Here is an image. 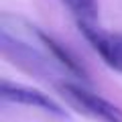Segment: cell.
Listing matches in <instances>:
<instances>
[{"mask_svg":"<svg viewBox=\"0 0 122 122\" xmlns=\"http://www.w3.org/2000/svg\"><path fill=\"white\" fill-rule=\"evenodd\" d=\"M69 10L77 16V22H96L98 18V0H63Z\"/></svg>","mask_w":122,"mask_h":122,"instance_id":"5b68a950","label":"cell"},{"mask_svg":"<svg viewBox=\"0 0 122 122\" xmlns=\"http://www.w3.org/2000/svg\"><path fill=\"white\" fill-rule=\"evenodd\" d=\"M81 35L87 43L94 47V51L104 59V63L114 71L122 73V35H112L108 30L100 29L96 22H77Z\"/></svg>","mask_w":122,"mask_h":122,"instance_id":"7a4b0ae2","label":"cell"},{"mask_svg":"<svg viewBox=\"0 0 122 122\" xmlns=\"http://www.w3.org/2000/svg\"><path fill=\"white\" fill-rule=\"evenodd\" d=\"M0 98L4 102H12V104H20V106H30V108L43 110L47 114L65 118V110L61 108L53 98H49L45 92L35 90L29 86H20V83H12V81H2L0 83Z\"/></svg>","mask_w":122,"mask_h":122,"instance_id":"3957f363","label":"cell"},{"mask_svg":"<svg viewBox=\"0 0 122 122\" xmlns=\"http://www.w3.org/2000/svg\"><path fill=\"white\" fill-rule=\"evenodd\" d=\"M59 90L63 94V98L71 106H75L79 112L96 118V120H102V122H122V108L112 104L106 98L92 94V92H87L86 87L77 86V83H61Z\"/></svg>","mask_w":122,"mask_h":122,"instance_id":"6da1fadb","label":"cell"},{"mask_svg":"<svg viewBox=\"0 0 122 122\" xmlns=\"http://www.w3.org/2000/svg\"><path fill=\"white\" fill-rule=\"evenodd\" d=\"M39 39L45 43V47H47V51L53 55V59L55 61H59L61 65L65 67L69 73H73V75H77V77H83V79H87V73H86V69L81 67V63H79L77 59H75V55L69 51V49L65 47V45H61L59 41H55L53 37H49V35H45V33H39Z\"/></svg>","mask_w":122,"mask_h":122,"instance_id":"277c9868","label":"cell"}]
</instances>
